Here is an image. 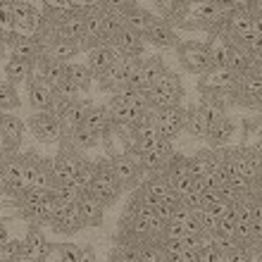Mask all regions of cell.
Instances as JSON below:
<instances>
[{"instance_id":"cell-36","label":"cell","mask_w":262,"mask_h":262,"mask_svg":"<svg viewBox=\"0 0 262 262\" xmlns=\"http://www.w3.org/2000/svg\"><path fill=\"white\" fill-rule=\"evenodd\" d=\"M21 241H10L7 238L5 243H0V262H14V257L21 253Z\"/></svg>"},{"instance_id":"cell-27","label":"cell","mask_w":262,"mask_h":262,"mask_svg":"<svg viewBox=\"0 0 262 262\" xmlns=\"http://www.w3.org/2000/svg\"><path fill=\"white\" fill-rule=\"evenodd\" d=\"M231 134H234V124H231V119H229L227 115H222V117L210 126V131H207L205 138L210 141V145L220 148V145H224L229 138H231Z\"/></svg>"},{"instance_id":"cell-35","label":"cell","mask_w":262,"mask_h":262,"mask_svg":"<svg viewBox=\"0 0 262 262\" xmlns=\"http://www.w3.org/2000/svg\"><path fill=\"white\" fill-rule=\"evenodd\" d=\"M222 260H224V262H248V260H253V253H250L246 246L236 243V246H231L229 250H224Z\"/></svg>"},{"instance_id":"cell-24","label":"cell","mask_w":262,"mask_h":262,"mask_svg":"<svg viewBox=\"0 0 262 262\" xmlns=\"http://www.w3.org/2000/svg\"><path fill=\"white\" fill-rule=\"evenodd\" d=\"M12 12H14V24L24 31H34L38 27V12L36 7L29 3V0H19V3H12Z\"/></svg>"},{"instance_id":"cell-33","label":"cell","mask_w":262,"mask_h":262,"mask_svg":"<svg viewBox=\"0 0 262 262\" xmlns=\"http://www.w3.org/2000/svg\"><path fill=\"white\" fill-rule=\"evenodd\" d=\"M19 107V96L10 81L7 83H0V112H10V110H17Z\"/></svg>"},{"instance_id":"cell-25","label":"cell","mask_w":262,"mask_h":262,"mask_svg":"<svg viewBox=\"0 0 262 262\" xmlns=\"http://www.w3.org/2000/svg\"><path fill=\"white\" fill-rule=\"evenodd\" d=\"M110 115L105 110V105H91L86 107V115H83V126H89L91 131H96V134H107L110 129Z\"/></svg>"},{"instance_id":"cell-18","label":"cell","mask_w":262,"mask_h":262,"mask_svg":"<svg viewBox=\"0 0 262 262\" xmlns=\"http://www.w3.org/2000/svg\"><path fill=\"white\" fill-rule=\"evenodd\" d=\"M103 43V7H91L86 10V19H83V38L81 48L91 50L93 46Z\"/></svg>"},{"instance_id":"cell-15","label":"cell","mask_w":262,"mask_h":262,"mask_svg":"<svg viewBox=\"0 0 262 262\" xmlns=\"http://www.w3.org/2000/svg\"><path fill=\"white\" fill-rule=\"evenodd\" d=\"M86 57H89V69L93 72V76H100L117 62L122 57V53L112 43H100V46H93Z\"/></svg>"},{"instance_id":"cell-3","label":"cell","mask_w":262,"mask_h":262,"mask_svg":"<svg viewBox=\"0 0 262 262\" xmlns=\"http://www.w3.org/2000/svg\"><path fill=\"white\" fill-rule=\"evenodd\" d=\"M110 167H112V174L117 177L119 186L124 188V191L138 188V184H141V177H143V172H145L143 165H141V158H138L134 150L110 158Z\"/></svg>"},{"instance_id":"cell-12","label":"cell","mask_w":262,"mask_h":262,"mask_svg":"<svg viewBox=\"0 0 262 262\" xmlns=\"http://www.w3.org/2000/svg\"><path fill=\"white\" fill-rule=\"evenodd\" d=\"M38 50H41V55L38 57H46V60H55V62L69 64L72 62V57L81 50V46L74 43V41H67V38H50V41L38 43Z\"/></svg>"},{"instance_id":"cell-43","label":"cell","mask_w":262,"mask_h":262,"mask_svg":"<svg viewBox=\"0 0 262 262\" xmlns=\"http://www.w3.org/2000/svg\"><path fill=\"white\" fill-rule=\"evenodd\" d=\"M217 5H222V7H227V10H231V7L236 5V0H214Z\"/></svg>"},{"instance_id":"cell-31","label":"cell","mask_w":262,"mask_h":262,"mask_svg":"<svg viewBox=\"0 0 262 262\" xmlns=\"http://www.w3.org/2000/svg\"><path fill=\"white\" fill-rule=\"evenodd\" d=\"M150 19H152V14L148 12V10H143V7H138V5L129 7V10L124 12V27L134 29V31H138V34H143Z\"/></svg>"},{"instance_id":"cell-44","label":"cell","mask_w":262,"mask_h":262,"mask_svg":"<svg viewBox=\"0 0 262 262\" xmlns=\"http://www.w3.org/2000/svg\"><path fill=\"white\" fill-rule=\"evenodd\" d=\"M7 241V229L0 224V243H5Z\"/></svg>"},{"instance_id":"cell-7","label":"cell","mask_w":262,"mask_h":262,"mask_svg":"<svg viewBox=\"0 0 262 262\" xmlns=\"http://www.w3.org/2000/svg\"><path fill=\"white\" fill-rule=\"evenodd\" d=\"M222 115H224V112H222L217 105H207L205 103V105H200V107H195L193 112H188L186 126H184V129H186L193 138H203V136H207L210 126H212Z\"/></svg>"},{"instance_id":"cell-21","label":"cell","mask_w":262,"mask_h":262,"mask_svg":"<svg viewBox=\"0 0 262 262\" xmlns=\"http://www.w3.org/2000/svg\"><path fill=\"white\" fill-rule=\"evenodd\" d=\"M62 138H64V145L74 148V150H93L100 141V134L91 131L89 126H74L69 131H62Z\"/></svg>"},{"instance_id":"cell-8","label":"cell","mask_w":262,"mask_h":262,"mask_svg":"<svg viewBox=\"0 0 262 262\" xmlns=\"http://www.w3.org/2000/svg\"><path fill=\"white\" fill-rule=\"evenodd\" d=\"M81 162H83L81 152L62 143V150H60V155H57L55 162H53V177H55V184L74 181L76 172H79V167H81Z\"/></svg>"},{"instance_id":"cell-45","label":"cell","mask_w":262,"mask_h":262,"mask_svg":"<svg viewBox=\"0 0 262 262\" xmlns=\"http://www.w3.org/2000/svg\"><path fill=\"white\" fill-rule=\"evenodd\" d=\"M0 172H3V167H0Z\"/></svg>"},{"instance_id":"cell-41","label":"cell","mask_w":262,"mask_h":262,"mask_svg":"<svg viewBox=\"0 0 262 262\" xmlns=\"http://www.w3.org/2000/svg\"><path fill=\"white\" fill-rule=\"evenodd\" d=\"M79 262H96V250L93 248H81V260Z\"/></svg>"},{"instance_id":"cell-26","label":"cell","mask_w":262,"mask_h":262,"mask_svg":"<svg viewBox=\"0 0 262 262\" xmlns=\"http://www.w3.org/2000/svg\"><path fill=\"white\" fill-rule=\"evenodd\" d=\"M21 246H24V253L38 257L41 262L46 260V257H48V253H50V243L46 241V236L41 234V229L36 227V224L29 229V234H27V238L21 241Z\"/></svg>"},{"instance_id":"cell-16","label":"cell","mask_w":262,"mask_h":262,"mask_svg":"<svg viewBox=\"0 0 262 262\" xmlns=\"http://www.w3.org/2000/svg\"><path fill=\"white\" fill-rule=\"evenodd\" d=\"M143 38H148L150 43L160 46V48H177L179 46V36L174 31L165 19H160V17H152L148 21V27L143 31Z\"/></svg>"},{"instance_id":"cell-38","label":"cell","mask_w":262,"mask_h":262,"mask_svg":"<svg viewBox=\"0 0 262 262\" xmlns=\"http://www.w3.org/2000/svg\"><path fill=\"white\" fill-rule=\"evenodd\" d=\"M79 260H81V248L79 246H72V243L60 246V262H79Z\"/></svg>"},{"instance_id":"cell-11","label":"cell","mask_w":262,"mask_h":262,"mask_svg":"<svg viewBox=\"0 0 262 262\" xmlns=\"http://www.w3.org/2000/svg\"><path fill=\"white\" fill-rule=\"evenodd\" d=\"M181 62H184V67L205 74V72L214 69L212 48H207L203 43H186V46H181Z\"/></svg>"},{"instance_id":"cell-2","label":"cell","mask_w":262,"mask_h":262,"mask_svg":"<svg viewBox=\"0 0 262 262\" xmlns=\"http://www.w3.org/2000/svg\"><path fill=\"white\" fill-rule=\"evenodd\" d=\"M181 93H184V89H181L179 76L172 74V72H165L152 89L145 91V98L150 103V110L158 112L174 107V105H181Z\"/></svg>"},{"instance_id":"cell-42","label":"cell","mask_w":262,"mask_h":262,"mask_svg":"<svg viewBox=\"0 0 262 262\" xmlns=\"http://www.w3.org/2000/svg\"><path fill=\"white\" fill-rule=\"evenodd\" d=\"M246 5L253 10V14H262V0H248Z\"/></svg>"},{"instance_id":"cell-13","label":"cell","mask_w":262,"mask_h":262,"mask_svg":"<svg viewBox=\"0 0 262 262\" xmlns=\"http://www.w3.org/2000/svg\"><path fill=\"white\" fill-rule=\"evenodd\" d=\"M29 103H31V107L36 112H50L53 103H55V89L41 74L29 81Z\"/></svg>"},{"instance_id":"cell-14","label":"cell","mask_w":262,"mask_h":262,"mask_svg":"<svg viewBox=\"0 0 262 262\" xmlns=\"http://www.w3.org/2000/svg\"><path fill=\"white\" fill-rule=\"evenodd\" d=\"M227 36L229 38H241L253 31V10L248 5H234L227 12Z\"/></svg>"},{"instance_id":"cell-1","label":"cell","mask_w":262,"mask_h":262,"mask_svg":"<svg viewBox=\"0 0 262 262\" xmlns=\"http://www.w3.org/2000/svg\"><path fill=\"white\" fill-rule=\"evenodd\" d=\"M124 188L119 186L117 177L112 174V167H110V160H98L96 162V172H93V179H91L86 193L93 195L98 203H103L105 207L112 205L115 200L119 198Z\"/></svg>"},{"instance_id":"cell-4","label":"cell","mask_w":262,"mask_h":262,"mask_svg":"<svg viewBox=\"0 0 262 262\" xmlns=\"http://www.w3.org/2000/svg\"><path fill=\"white\" fill-rule=\"evenodd\" d=\"M186 117L188 110L181 107V105H174V107H167V110H158L152 112V124L160 131V136L172 141L174 136H179L184 126H186Z\"/></svg>"},{"instance_id":"cell-5","label":"cell","mask_w":262,"mask_h":262,"mask_svg":"<svg viewBox=\"0 0 262 262\" xmlns=\"http://www.w3.org/2000/svg\"><path fill=\"white\" fill-rule=\"evenodd\" d=\"M27 124L34 138H38L41 143H55L62 138V124L53 112H34Z\"/></svg>"},{"instance_id":"cell-23","label":"cell","mask_w":262,"mask_h":262,"mask_svg":"<svg viewBox=\"0 0 262 262\" xmlns=\"http://www.w3.org/2000/svg\"><path fill=\"white\" fill-rule=\"evenodd\" d=\"M76 210H79V214H81V222L83 227H98L100 222H103V210L105 205L103 203H98L93 195L83 193L81 200L76 203Z\"/></svg>"},{"instance_id":"cell-34","label":"cell","mask_w":262,"mask_h":262,"mask_svg":"<svg viewBox=\"0 0 262 262\" xmlns=\"http://www.w3.org/2000/svg\"><path fill=\"white\" fill-rule=\"evenodd\" d=\"M53 89H55V96L57 98H69V100H76V98H79V93H81V91H79V86L69 81L67 76H62L60 81L53 83Z\"/></svg>"},{"instance_id":"cell-30","label":"cell","mask_w":262,"mask_h":262,"mask_svg":"<svg viewBox=\"0 0 262 262\" xmlns=\"http://www.w3.org/2000/svg\"><path fill=\"white\" fill-rule=\"evenodd\" d=\"M64 76H67L72 83H76L79 86V91H89L91 83H93V72L89 69V64H67V69H64Z\"/></svg>"},{"instance_id":"cell-6","label":"cell","mask_w":262,"mask_h":262,"mask_svg":"<svg viewBox=\"0 0 262 262\" xmlns=\"http://www.w3.org/2000/svg\"><path fill=\"white\" fill-rule=\"evenodd\" d=\"M169 193H172V186H169L167 174L165 172H155V174H150V179H145L143 184H138L134 198L141 200L143 205L152 207V205H158L160 200H165Z\"/></svg>"},{"instance_id":"cell-20","label":"cell","mask_w":262,"mask_h":262,"mask_svg":"<svg viewBox=\"0 0 262 262\" xmlns=\"http://www.w3.org/2000/svg\"><path fill=\"white\" fill-rule=\"evenodd\" d=\"M0 131H3V143H5V152H12L17 145L21 143L24 136V124L19 117L0 112Z\"/></svg>"},{"instance_id":"cell-19","label":"cell","mask_w":262,"mask_h":262,"mask_svg":"<svg viewBox=\"0 0 262 262\" xmlns=\"http://www.w3.org/2000/svg\"><path fill=\"white\" fill-rule=\"evenodd\" d=\"M112 46H115L122 55H129V57H141L145 53L143 34H138V31H134V29H129V27L119 29L117 36L112 38Z\"/></svg>"},{"instance_id":"cell-29","label":"cell","mask_w":262,"mask_h":262,"mask_svg":"<svg viewBox=\"0 0 262 262\" xmlns=\"http://www.w3.org/2000/svg\"><path fill=\"white\" fill-rule=\"evenodd\" d=\"M38 55H41L38 41H34L31 36H17V41H12V57H21V60L36 62Z\"/></svg>"},{"instance_id":"cell-39","label":"cell","mask_w":262,"mask_h":262,"mask_svg":"<svg viewBox=\"0 0 262 262\" xmlns=\"http://www.w3.org/2000/svg\"><path fill=\"white\" fill-rule=\"evenodd\" d=\"M222 255H224L222 250L212 248V246H205V248L198 253V262H224Z\"/></svg>"},{"instance_id":"cell-32","label":"cell","mask_w":262,"mask_h":262,"mask_svg":"<svg viewBox=\"0 0 262 262\" xmlns=\"http://www.w3.org/2000/svg\"><path fill=\"white\" fill-rule=\"evenodd\" d=\"M34 62H29V60H21V57H12L10 62L5 64V74H7V81L10 83H19L27 79V74L31 72Z\"/></svg>"},{"instance_id":"cell-10","label":"cell","mask_w":262,"mask_h":262,"mask_svg":"<svg viewBox=\"0 0 262 262\" xmlns=\"http://www.w3.org/2000/svg\"><path fill=\"white\" fill-rule=\"evenodd\" d=\"M3 181L10 191H17V193H24L29 188V165L27 158H10L7 162H3Z\"/></svg>"},{"instance_id":"cell-22","label":"cell","mask_w":262,"mask_h":262,"mask_svg":"<svg viewBox=\"0 0 262 262\" xmlns=\"http://www.w3.org/2000/svg\"><path fill=\"white\" fill-rule=\"evenodd\" d=\"M236 83H238V74H234L231 69H220L214 67L210 72H205L200 86L210 91H236Z\"/></svg>"},{"instance_id":"cell-37","label":"cell","mask_w":262,"mask_h":262,"mask_svg":"<svg viewBox=\"0 0 262 262\" xmlns=\"http://www.w3.org/2000/svg\"><path fill=\"white\" fill-rule=\"evenodd\" d=\"M14 27H17V24H14L12 5H10V3H0V31L10 34Z\"/></svg>"},{"instance_id":"cell-40","label":"cell","mask_w":262,"mask_h":262,"mask_svg":"<svg viewBox=\"0 0 262 262\" xmlns=\"http://www.w3.org/2000/svg\"><path fill=\"white\" fill-rule=\"evenodd\" d=\"M160 7V12L165 14V17H172V14H177V10H179L181 0H155Z\"/></svg>"},{"instance_id":"cell-17","label":"cell","mask_w":262,"mask_h":262,"mask_svg":"<svg viewBox=\"0 0 262 262\" xmlns=\"http://www.w3.org/2000/svg\"><path fill=\"white\" fill-rule=\"evenodd\" d=\"M48 224L57 234H74V231H79L83 227L81 214H79L76 205H57V210L53 212Z\"/></svg>"},{"instance_id":"cell-28","label":"cell","mask_w":262,"mask_h":262,"mask_svg":"<svg viewBox=\"0 0 262 262\" xmlns=\"http://www.w3.org/2000/svg\"><path fill=\"white\" fill-rule=\"evenodd\" d=\"M50 193L55 195V200L60 205H76L86 191H83L81 186H76L74 181H67V184H55V188H53Z\"/></svg>"},{"instance_id":"cell-9","label":"cell","mask_w":262,"mask_h":262,"mask_svg":"<svg viewBox=\"0 0 262 262\" xmlns=\"http://www.w3.org/2000/svg\"><path fill=\"white\" fill-rule=\"evenodd\" d=\"M227 7L217 5L214 0H188L186 5V17L200 21V24H222L227 19Z\"/></svg>"}]
</instances>
